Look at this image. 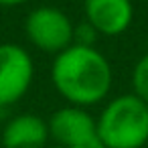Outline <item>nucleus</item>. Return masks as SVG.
Returning <instances> with one entry per match:
<instances>
[{"instance_id":"12","label":"nucleus","mask_w":148,"mask_h":148,"mask_svg":"<svg viewBox=\"0 0 148 148\" xmlns=\"http://www.w3.org/2000/svg\"><path fill=\"white\" fill-rule=\"evenodd\" d=\"M2 110H4V108H0V114H2Z\"/></svg>"},{"instance_id":"1","label":"nucleus","mask_w":148,"mask_h":148,"mask_svg":"<svg viewBox=\"0 0 148 148\" xmlns=\"http://www.w3.org/2000/svg\"><path fill=\"white\" fill-rule=\"evenodd\" d=\"M51 81L67 103L91 108L110 95L114 71L99 49L71 45L55 55L51 63Z\"/></svg>"},{"instance_id":"7","label":"nucleus","mask_w":148,"mask_h":148,"mask_svg":"<svg viewBox=\"0 0 148 148\" xmlns=\"http://www.w3.org/2000/svg\"><path fill=\"white\" fill-rule=\"evenodd\" d=\"M49 124L37 114H16L12 116L0 134L4 148H45L49 142Z\"/></svg>"},{"instance_id":"6","label":"nucleus","mask_w":148,"mask_h":148,"mask_svg":"<svg viewBox=\"0 0 148 148\" xmlns=\"http://www.w3.org/2000/svg\"><path fill=\"white\" fill-rule=\"evenodd\" d=\"M83 14L99 37H118L134 21V4L132 0H83Z\"/></svg>"},{"instance_id":"2","label":"nucleus","mask_w":148,"mask_h":148,"mask_svg":"<svg viewBox=\"0 0 148 148\" xmlns=\"http://www.w3.org/2000/svg\"><path fill=\"white\" fill-rule=\"evenodd\" d=\"M106 148H142L148 142V103L134 93L112 97L95 118Z\"/></svg>"},{"instance_id":"9","label":"nucleus","mask_w":148,"mask_h":148,"mask_svg":"<svg viewBox=\"0 0 148 148\" xmlns=\"http://www.w3.org/2000/svg\"><path fill=\"white\" fill-rule=\"evenodd\" d=\"M99 39V33L83 18L73 27V45H83V47H95Z\"/></svg>"},{"instance_id":"8","label":"nucleus","mask_w":148,"mask_h":148,"mask_svg":"<svg viewBox=\"0 0 148 148\" xmlns=\"http://www.w3.org/2000/svg\"><path fill=\"white\" fill-rule=\"evenodd\" d=\"M132 93L148 103V53L142 55L132 69Z\"/></svg>"},{"instance_id":"5","label":"nucleus","mask_w":148,"mask_h":148,"mask_svg":"<svg viewBox=\"0 0 148 148\" xmlns=\"http://www.w3.org/2000/svg\"><path fill=\"white\" fill-rule=\"evenodd\" d=\"M51 138L61 144L63 148H73L93 136H97V124L95 118L87 112V108L79 106H63L51 114L47 120Z\"/></svg>"},{"instance_id":"3","label":"nucleus","mask_w":148,"mask_h":148,"mask_svg":"<svg viewBox=\"0 0 148 148\" xmlns=\"http://www.w3.org/2000/svg\"><path fill=\"white\" fill-rule=\"evenodd\" d=\"M73 27L67 12L51 4L33 8L25 18L27 41L49 55H57L73 45Z\"/></svg>"},{"instance_id":"11","label":"nucleus","mask_w":148,"mask_h":148,"mask_svg":"<svg viewBox=\"0 0 148 148\" xmlns=\"http://www.w3.org/2000/svg\"><path fill=\"white\" fill-rule=\"evenodd\" d=\"M27 2H31V0H0V6H21Z\"/></svg>"},{"instance_id":"4","label":"nucleus","mask_w":148,"mask_h":148,"mask_svg":"<svg viewBox=\"0 0 148 148\" xmlns=\"http://www.w3.org/2000/svg\"><path fill=\"white\" fill-rule=\"evenodd\" d=\"M35 79L31 53L16 43H0V108L21 101Z\"/></svg>"},{"instance_id":"10","label":"nucleus","mask_w":148,"mask_h":148,"mask_svg":"<svg viewBox=\"0 0 148 148\" xmlns=\"http://www.w3.org/2000/svg\"><path fill=\"white\" fill-rule=\"evenodd\" d=\"M73 148H106V144L99 140V136H93V138H89V140H85V142H81Z\"/></svg>"}]
</instances>
